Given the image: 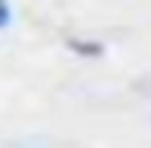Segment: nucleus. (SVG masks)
Here are the masks:
<instances>
[{
  "instance_id": "1",
  "label": "nucleus",
  "mask_w": 151,
  "mask_h": 148,
  "mask_svg": "<svg viewBox=\"0 0 151 148\" xmlns=\"http://www.w3.org/2000/svg\"><path fill=\"white\" fill-rule=\"evenodd\" d=\"M11 21V11H8V0H0V29Z\"/></svg>"
}]
</instances>
